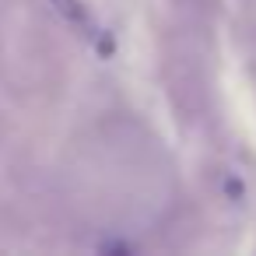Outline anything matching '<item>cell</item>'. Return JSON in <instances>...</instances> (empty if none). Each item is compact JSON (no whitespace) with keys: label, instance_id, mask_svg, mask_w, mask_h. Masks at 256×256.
Wrapping results in <instances>:
<instances>
[{"label":"cell","instance_id":"cell-1","mask_svg":"<svg viewBox=\"0 0 256 256\" xmlns=\"http://www.w3.org/2000/svg\"><path fill=\"white\" fill-rule=\"evenodd\" d=\"M0 78L18 95L50 92L56 81L53 42L28 0L0 4Z\"/></svg>","mask_w":256,"mask_h":256},{"label":"cell","instance_id":"cell-2","mask_svg":"<svg viewBox=\"0 0 256 256\" xmlns=\"http://www.w3.org/2000/svg\"><path fill=\"white\" fill-rule=\"evenodd\" d=\"M165 92L182 126H200L210 112V88L204 70V36L179 28L165 46Z\"/></svg>","mask_w":256,"mask_h":256},{"label":"cell","instance_id":"cell-3","mask_svg":"<svg viewBox=\"0 0 256 256\" xmlns=\"http://www.w3.org/2000/svg\"><path fill=\"white\" fill-rule=\"evenodd\" d=\"M50 4V11L53 14H60L70 28H78L81 36H95V25H92V18H88V8L81 4V0H46Z\"/></svg>","mask_w":256,"mask_h":256},{"label":"cell","instance_id":"cell-4","mask_svg":"<svg viewBox=\"0 0 256 256\" xmlns=\"http://www.w3.org/2000/svg\"><path fill=\"white\" fill-rule=\"evenodd\" d=\"M218 190H221V196H224L228 204H242V200H246V186H242V179H238L235 172H221V176H218Z\"/></svg>","mask_w":256,"mask_h":256}]
</instances>
